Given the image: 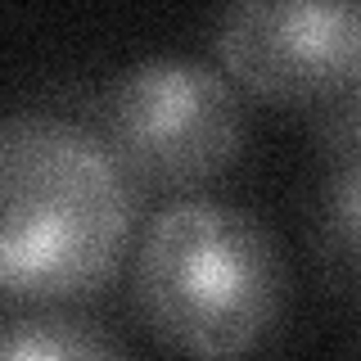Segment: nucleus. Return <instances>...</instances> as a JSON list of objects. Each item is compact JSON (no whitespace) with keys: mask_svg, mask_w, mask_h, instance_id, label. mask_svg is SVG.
I'll list each match as a JSON object with an SVG mask.
<instances>
[{"mask_svg":"<svg viewBox=\"0 0 361 361\" xmlns=\"http://www.w3.org/2000/svg\"><path fill=\"white\" fill-rule=\"evenodd\" d=\"M135 185L90 127L59 113H0V298L77 302L122 271Z\"/></svg>","mask_w":361,"mask_h":361,"instance_id":"obj_1","label":"nucleus"},{"mask_svg":"<svg viewBox=\"0 0 361 361\" xmlns=\"http://www.w3.org/2000/svg\"><path fill=\"white\" fill-rule=\"evenodd\" d=\"M135 307L185 361H244L285 307V262L240 203L180 195L135 244Z\"/></svg>","mask_w":361,"mask_h":361,"instance_id":"obj_2","label":"nucleus"},{"mask_svg":"<svg viewBox=\"0 0 361 361\" xmlns=\"http://www.w3.org/2000/svg\"><path fill=\"white\" fill-rule=\"evenodd\" d=\"M95 135L135 190H199L244 149V99L231 77L185 54H145L113 73Z\"/></svg>","mask_w":361,"mask_h":361,"instance_id":"obj_3","label":"nucleus"},{"mask_svg":"<svg viewBox=\"0 0 361 361\" xmlns=\"http://www.w3.org/2000/svg\"><path fill=\"white\" fill-rule=\"evenodd\" d=\"M212 50L231 86L271 104L330 99L361 73V5L244 0L212 23Z\"/></svg>","mask_w":361,"mask_h":361,"instance_id":"obj_4","label":"nucleus"},{"mask_svg":"<svg viewBox=\"0 0 361 361\" xmlns=\"http://www.w3.org/2000/svg\"><path fill=\"white\" fill-rule=\"evenodd\" d=\"M0 361H127L95 321L68 312H18L0 321Z\"/></svg>","mask_w":361,"mask_h":361,"instance_id":"obj_5","label":"nucleus"},{"mask_svg":"<svg viewBox=\"0 0 361 361\" xmlns=\"http://www.w3.org/2000/svg\"><path fill=\"white\" fill-rule=\"evenodd\" d=\"M316 231L330 267L348 280H361V140L334 154L330 172L316 190Z\"/></svg>","mask_w":361,"mask_h":361,"instance_id":"obj_6","label":"nucleus"},{"mask_svg":"<svg viewBox=\"0 0 361 361\" xmlns=\"http://www.w3.org/2000/svg\"><path fill=\"white\" fill-rule=\"evenodd\" d=\"M357 109H361V73H357Z\"/></svg>","mask_w":361,"mask_h":361,"instance_id":"obj_7","label":"nucleus"}]
</instances>
